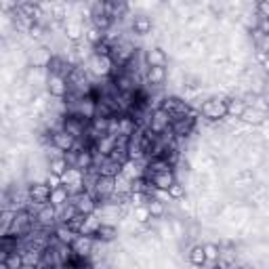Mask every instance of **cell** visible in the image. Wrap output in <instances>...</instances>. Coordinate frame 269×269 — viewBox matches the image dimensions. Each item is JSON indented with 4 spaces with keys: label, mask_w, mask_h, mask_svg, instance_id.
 I'll return each instance as SVG.
<instances>
[{
    "label": "cell",
    "mask_w": 269,
    "mask_h": 269,
    "mask_svg": "<svg viewBox=\"0 0 269 269\" xmlns=\"http://www.w3.org/2000/svg\"><path fill=\"white\" fill-rule=\"evenodd\" d=\"M69 200H72V204L76 206L78 215H84V217L95 215V210H97V200H95V196H93V194H89V192H80V194L72 196Z\"/></svg>",
    "instance_id": "obj_1"
},
{
    "label": "cell",
    "mask_w": 269,
    "mask_h": 269,
    "mask_svg": "<svg viewBox=\"0 0 269 269\" xmlns=\"http://www.w3.org/2000/svg\"><path fill=\"white\" fill-rule=\"evenodd\" d=\"M202 114L208 120L227 118V101H223V99H208V101L202 105Z\"/></svg>",
    "instance_id": "obj_2"
},
{
    "label": "cell",
    "mask_w": 269,
    "mask_h": 269,
    "mask_svg": "<svg viewBox=\"0 0 269 269\" xmlns=\"http://www.w3.org/2000/svg\"><path fill=\"white\" fill-rule=\"evenodd\" d=\"M112 69H114V61H112V57H99V55H90L89 59V72L93 76H110Z\"/></svg>",
    "instance_id": "obj_3"
},
{
    "label": "cell",
    "mask_w": 269,
    "mask_h": 269,
    "mask_svg": "<svg viewBox=\"0 0 269 269\" xmlns=\"http://www.w3.org/2000/svg\"><path fill=\"white\" fill-rule=\"evenodd\" d=\"M171 122H173V114H168V112H164V110H156V112H152L150 129L147 131H152L156 134H162L168 126H171Z\"/></svg>",
    "instance_id": "obj_4"
},
{
    "label": "cell",
    "mask_w": 269,
    "mask_h": 269,
    "mask_svg": "<svg viewBox=\"0 0 269 269\" xmlns=\"http://www.w3.org/2000/svg\"><path fill=\"white\" fill-rule=\"evenodd\" d=\"M36 221H38L40 227H53L55 221H57V206H53L51 202L42 204V208H40L38 217H36Z\"/></svg>",
    "instance_id": "obj_5"
},
{
    "label": "cell",
    "mask_w": 269,
    "mask_h": 269,
    "mask_svg": "<svg viewBox=\"0 0 269 269\" xmlns=\"http://www.w3.org/2000/svg\"><path fill=\"white\" fill-rule=\"evenodd\" d=\"M46 89H48V95L55 97V99H63L67 93V80L61 76H51L46 80Z\"/></svg>",
    "instance_id": "obj_6"
},
{
    "label": "cell",
    "mask_w": 269,
    "mask_h": 269,
    "mask_svg": "<svg viewBox=\"0 0 269 269\" xmlns=\"http://www.w3.org/2000/svg\"><path fill=\"white\" fill-rule=\"evenodd\" d=\"M93 246H95L93 236H82V233H78V238L72 244V248H74V252L78 254V257H89V254L93 252Z\"/></svg>",
    "instance_id": "obj_7"
},
{
    "label": "cell",
    "mask_w": 269,
    "mask_h": 269,
    "mask_svg": "<svg viewBox=\"0 0 269 269\" xmlns=\"http://www.w3.org/2000/svg\"><path fill=\"white\" fill-rule=\"evenodd\" d=\"M53 189L46 185V181H40V183H34V185H30V192H27V196L32 198V200L36 202H48V198H51Z\"/></svg>",
    "instance_id": "obj_8"
},
{
    "label": "cell",
    "mask_w": 269,
    "mask_h": 269,
    "mask_svg": "<svg viewBox=\"0 0 269 269\" xmlns=\"http://www.w3.org/2000/svg\"><path fill=\"white\" fill-rule=\"evenodd\" d=\"M53 145L57 147L59 152H72L74 150V145H76V139L69 134L67 131H61V133H55L53 134Z\"/></svg>",
    "instance_id": "obj_9"
},
{
    "label": "cell",
    "mask_w": 269,
    "mask_h": 269,
    "mask_svg": "<svg viewBox=\"0 0 269 269\" xmlns=\"http://www.w3.org/2000/svg\"><path fill=\"white\" fill-rule=\"evenodd\" d=\"M122 175H124V177H129L131 181L141 179V177L145 175V164H143V160H141V162L126 160L124 164H122Z\"/></svg>",
    "instance_id": "obj_10"
},
{
    "label": "cell",
    "mask_w": 269,
    "mask_h": 269,
    "mask_svg": "<svg viewBox=\"0 0 269 269\" xmlns=\"http://www.w3.org/2000/svg\"><path fill=\"white\" fill-rule=\"evenodd\" d=\"M63 34H66L67 40H72L74 45L84 38V30H82L80 21H63Z\"/></svg>",
    "instance_id": "obj_11"
},
{
    "label": "cell",
    "mask_w": 269,
    "mask_h": 269,
    "mask_svg": "<svg viewBox=\"0 0 269 269\" xmlns=\"http://www.w3.org/2000/svg\"><path fill=\"white\" fill-rule=\"evenodd\" d=\"M145 63H147L150 67H164V63H166V53L162 51L160 46L150 48V51L145 53Z\"/></svg>",
    "instance_id": "obj_12"
},
{
    "label": "cell",
    "mask_w": 269,
    "mask_h": 269,
    "mask_svg": "<svg viewBox=\"0 0 269 269\" xmlns=\"http://www.w3.org/2000/svg\"><path fill=\"white\" fill-rule=\"evenodd\" d=\"M192 126H194V118H175L173 120V131L177 137H187L192 133Z\"/></svg>",
    "instance_id": "obj_13"
},
{
    "label": "cell",
    "mask_w": 269,
    "mask_h": 269,
    "mask_svg": "<svg viewBox=\"0 0 269 269\" xmlns=\"http://www.w3.org/2000/svg\"><path fill=\"white\" fill-rule=\"evenodd\" d=\"M97 171H99V175H101V177H112V179H116V177L122 173V164H118V162L108 158L101 166L97 168Z\"/></svg>",
    "instance_id": "obj_14"
},
{
    "label": "cell",
    "mask_w": 269,
    "mask_h": 269,
    "mask_svg": "<svg viewBox=\"0 0 269 269\" xmlns=\"http://www.w3.org/2000/svg\"><path fill=\"white\" fill-rule=\"evenodd\" d=\"M76 215H78V210H76V206H74L72 202H67V204H63V206L57 208V221H59L61 225L69 223Z\"/></svg>",
    "instance_id": "obj_15"
},
{
    "label": "cell",
    "mask_w": 269,
    "mask_h": 269,
    "mask_svg": "<svg viewBox=\"0 0 269 269\" xmlns=\"http://www.w3.org/2000/svg\"><path fill=\"white\" fill-rule=\"evenodd\" d=\"M154 185H156V189H164V192H168V187L175 183V175H173V171H166V173H158L154 177Z\"/></svg>",
    "instance_id": "obj_16"
},
{
    "label": "cell",
    "mask_w": 269,
    "mask_h": 269,
    "mask_svg": "<svg viewBox=\"0 0 269 269\" xmlns=\"http://www.w3.org/2000/svg\"><path fill=\"white\" fill-rule=\"evenodd\" d=\"M55 238H57L61 244H67V246H72V244L76 242L78 233L69 229L67 225H59V227H57V231H55Z\"/></svg>",
    "instance_id": "obj_17"
},
{
    "label": "cell",
    "mask_w": 269,
    "mask_h": 269,
    "mask_svg": "<svg viewBox=\"0 0 269 269\" xmlns=\"http://www.w3.org/2000/svg\"><path fill=\"white\" fill-rule=\"evenodd\" d=\"M150 30H152L150 17H145V15L133 17V32H134V34H139V36H145V34L150 32Z\"/></svg>",
    "instance_id": "obj_18"
},
{
    "label": "cell",
    "mask_w": 269,
    "mask_h": 269,
    "mask_svg": "<svg viewBox=\"0 0 269 269\" xmlns=\"http://www.w3.org/2000/svg\"><path fill=\"white\" fill-rule=\"evenodd\" d=\"M93 164H95V158H93V154H90L89 150H82V152H78L76 168H80L82 173H87L89 168H93Z\"/></svg>",
    "instance_id": "obj_19"
},
{
    "label": "cell",
    "mask_w": 269,
    "mask_h": 269,
    "mask_svg": "<svg viewBox=\"0 0 269 269\" xmlns=\"http://www.w3.org/2000/svg\"><path fill=\"white\" fill-rule=\"evenodd\" d=\"M164 78H166L164 67H150L147 69V76H145V82H150L152 87H158V84L164 82Z\"/></svg>",
    "instance_id": "obj_20"
},
{
    "label": "cell",
    "mask_w": 269,
    "mask_h": 269,
    "mask_svg": "<svg viewBox=\"0 0 269 269\" xmlns=\"http://www.w3.org/2000/svg\"><path fill=\"white\" fill-rule=\"evenodd\" d=\"M246 112V105L242 99H229L227 101V118H242Z\"/></svg>",
    "instance_id": "obj_21"
},
{
    "label": "cell",
    "mask_w": 269,
    "mask_h": 269,
    "mask_svg": "<svg viewBox=\"0 0 269 269\" xmlns=\"http://www.w3.org/2000/svg\"><path fill=\"white\" fill-rule=\"evenodd\" d=\"M189 261H192L194 267H204L208 263L206 261V252H204V246H194L192 250H189Z\"/></svg>",
    "instance_id": "obj_22"
},
{
    "label": "cell",
    "mask_w": 269,
    "mask_h": 269,
    "mask_svg": "<svg viewBox=\"0 0 269 269\" xmlns=\"http://www.w3.org/2000/svg\"><path fill=\"white\" fill-rule=\"evenodd\" d=\"M69 192L66 187H59V189H53V194H51V198H48V202L53 204V206H63V204H67V200H69Z\"/></svg>",
    "instance_id": "obj_23"
},
{
    "label": "cell",
    "mask_w": 269,
    "mask_h": 269,
    "mask_svg": "<svg viewBox=\"0 0 269 269\" xmlns=\"http://www.w3.org/2000/svg\"><path fill=\"white\" fill-rule=\"evenodd\" d=\"M90 19H93V27H97L99 32H108L112 27V17L108 15V13H101V15H90Z\"/></svg>",
    "instance_id": "obj_24"
},
{
    "label": "cell",
    "mask_w": 269,
    "mask_h": 269,
    "mask_svg": "<svg viewBox=\"0 0 269 269\" xmlns=\"http://www.w3.org/2000/svg\"><path fill=\"white\" fill-rule=\"evenodd\" d=\"M114 183H116V189H114V194H120V196H126V194H131V185H133V181L129 179V177H124L122 173H120L116 179H114Z\"/></svg>",
    "instance_id": "obj_25"
},
{
    "label": "cell",
    "mask_w": 269,
    "mask_h": 269,
    "mask_svg": "<svg viewBox=\"0 0 269 269\" xmlns=\"http://www.w3.org/2000/svg\"><path fill=\"white\" fill-rule=\"evenodd\" d=\"M95 236L101 240V242H112V240L116 238V227H114V225H110V223H103L101 227L97 229Z\"/></svg>",
    "instance_id": "obj_26"
},
{
    "label": "cell",
    "mask_w": 269,
    "mask_h": 269,
    "mask_svg": "<svg viewBox=\"0 0 269 269\" xmlns=\"http://www.w3.org/2000/svg\"><path fill=\"white\" fill-rule=\"evenodd\" d=\"M84 40H87L90 46H95V45H99V42H103L105 38H103V32H99L93 25H89L87 30H84Z\"/></svg>",
    "instance_id": "obj_27"
},
{
    "label": "cell",
    "mask_w": 269,
    "mask_h": 269,
    "mask_svg": "<svg viewBox=\"0 0 269 269\" xmlns=\"http://www.w3.org/2000/svg\"><path fill=\"white\" fill-rule=\"evenodd\" d=\"M263 118H265V114H261V112L254 110V108H246V112L242 114V120L244 122H248V124H261L263 122Z\"/></svg>",
    "instance_id": "obj_28"
},
{
    "label": "cell",
    "mask_w": 269,
    "mask_h": 269,
    "mask_svg": "<svg viewBox=\"0 0 269 269\" xmlns=\"http://www.w3.org/2000/svg\"><path fill=\"white\" fill-rule=\"evenodd\" d=\"M67 168H69V164L66 162V158H63V156H57V158H53V160H51V173H53V175L63 177Z\"/></svg>",
    "instance_id": "obj_29"
},
{
    "label": "cell",
    "mask_w": 269,
    "mask_h": 269,
    "mask_svg": "<svg viewBox=\"0 0 269 269\" xmlns=\"http://www.w3.org/2000/svg\"><path fill=\"white\" fill-rule=\"evenodd\" d=\"M150 219H152V215H150V208H147V204L133 208V221H137V223H147Z\"/></svg>",
    "instance_id": "obj_30"
},
{
    "label": "cell",
    "mask_w": 269,
    "mask_h": 269,
    "mask_svg": "<svg viewBox=\"0 0 269 269\" xmlns=\"http://www.w3.org/2000/svg\"><path fill=\"white\" fill-rule=\"evenodd\" d=\"M147 208H150L152 219H158V217L164 215V202H160L158 198H152V200H147Z\"/></svg>",
    "instance_id": "obj_31"
},
{
    "label": "cell",
    "mask_w": 269,
    "mask_h": 269,
    "mask_svg": "<svg viewBox=\"0 0 269 269\" xmlns=\"http://www.w3.org/2000/svg\"><path fill=\"white\" fill-rule=\"evenodd\" d=\"M137 131V126H134V120L133 118H120V134H126V137H131V134Z\"/></svg>",
    "instance_id": "obj_32"
},
{
    "label": "cell",
    "mask_w": 269,
    "mask_h": 269,
    "mask_svg": "<svg viewBox=\"0 0 269 269\" xmlns=\"http://www.w3.org/2000/svg\"><path fill=\"white\" fill-rule=\"evenodd\" d=\"M204 252H206V261L208 263H215L221 257V250H219L217 244H204Z\"/></svg>",
    "instance_id": "obj_33"
},
{
    "label": "cell",
    "mask_w": 269,
    "mask_h": 269,
    "mask_svg": "<svg viewBox=\"0 0 269 269\" xmlns=\"http://www.w3.org/2000/svg\"><path fill=\"white\" fill-rule=\"evenodd\" d=\"M84 221H87V217H84V215H76V217L72 219V221H69V223H66V225H67V227H69V229H72V231H76V233H80V229H82V225H84Z\"/></svg>",
    "instance_id": "obj_34"
},
{
    "label": "cell",
    "mask_w": 269,
    "mask_h": 269,
    "mask_svg": "<svg viewBox=\"0 0 269 269\" xmlns=\"http://www.w3.org/2000/svg\"><path fill=\"white\" fill-rule=\"evenodd\" d=\"M168 194H171L173 200H179V198H183V194H185V187H183L179 181H175L173 185L168 187Z\"/></svg>",
    "instance_id": "obj_35"
},
{
    "label": "cell",
    "mask_w": 269,
    "mask_h": 269,
    "mask_svg": "<svg viewBox=\"0 0 269 269\" xmlns=\"http://www.w3.org/2000/svg\"><path fill=\"white\" fill-rule=\"evenodd\" d=\"M177 103H179V99H175V97H164V101H162V110L168 112V114H175Z\"/></svg>",
    "instance_id": "obj_36"
},
{
    "label": "cell",
    "mask_w": 269,
    "mask_h": 269,
    "mask_svg": "<svg viewBox=\"0 0 269 269\" xmlns=\"http://www.w3.org/2000/svg\"><path fill=\"white\" fill-rule=\"evenodd\" d=\"M46 185L51 187V189H59V187H63V179L59 175H48V179H46Z\"/></svg>",
    "instance_id": "obj_37"
},
{
    "label": "cell",
    "mask_w": 269,
    "mask_h": 269,
    "mask_svg": "<svg viewBox=\"0 0 269 269\" xmlns=\"http://www.w3.org/2000/svg\"><path fill=\"white\" fill-rule=\"evenodd\" d=\"M27 34H30V36H32L34 40H42V36H45V27L36 23V25H34L30 32H27Z\"/></svg>",
    "instance_id": "obj_38"
},
{
    "label": "cell",
    "mask_w": 269,
    "mask_h": 269,
    "mask_svg": "<svg viewBox=\"0 0 269 269\" xmlns=\"http://www.w3.org/2000/svg\"><path fill=\"white\" fill-rule=\"evenodd\" d=\"M259 13H261V17L263 19H269V0H263V2H259Z\"/></svg>",
    "instance_id": "obj_39"
},
{
    "label": "cell",
    "mask_w": 269,
    "mask_h": 269,
    "mask_svg": "<svg viewBox=\"0 0 269 269\" xmlns=\"http://www.w3.org/2000/svg\"><path fill=\"white\" fill-rule=\"evenodd\" d=\"M259 48H261V51H265V53H269V34H265V38L259 45Z\"/></svg>",
    "instance_id": "obj_40"
},
{
    "label": "cell",
    "mask_w": 269,
    "mask_h": 269,
    "mask_svg": "<svg viewBox=\"0 0 269 269\" xmlns=\"http://www.w3.org/2000/svg\"><path fill=\"white\" fill-rule=\"evenodd\" d=\"M261 67H263V69H265V72L269 74V53H267V57H265V61H263V63H261Z\"/></svg>",
    "instance_id": "obj_41"
}]
</instances>
